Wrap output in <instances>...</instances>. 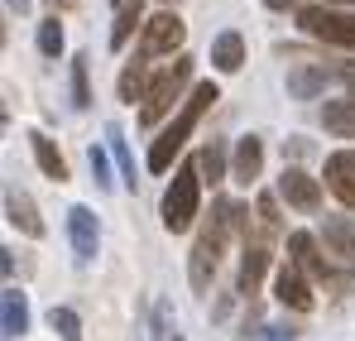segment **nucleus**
I'll use <instances>...</instances> for the list:
<instances>
[{
	"instance_id": "37",
	"label": "nucleus",
	"mask_w": 355,
	"mask_h": 341,
	"mask_svg": "<svg viewBox=\"0 0 355 341\" xmlns=\"http://www.w3.org/2000/svg\"><path fill=\"white\" fill-rule=\"evenodd\" d=\"M62 5H72V0H62Z\"/></svg>"
},
{
	"instance_id": "36",
	"label": "nucleus",
	"mask_w": 355,
	"mask_h": 341,
	"mask_svg": "<svg viewBox=\"0 0 355 341\" xmlns=\"http://www.w3.org/2000/svg\"><path fill=\"white\" fill-rule=\"evenodd\" d=\"M164 5H173V0H164Z\"/></svg>"
},
{
	"instance_id": "28",
	"label": "nucleus",
	"mask_w": 355,
	"mask_h": 341,
	"mask_svg": "<svg viewBox=\"0 0 355 341\" xmlns=\"http://www.w3.org/2000/svg\"><path fill=\"white\" fill-rule=\"evenodd\" d=\"M39 49H44V58L62 53V24L58 19H44V24H39Z\"/></svg>"
},
{
	"instance_id": "2",
	"label": "nucleus",
	"mask_w": 355,
	"mask_h": 341,
	"mask_svg": "<svg viewBox=\"0 0 355 341\" xmlns=\"http://www.w3.org/2000/svg\"><path fill=\"white\" fill-rule=\"evenodd\" d=\"M236 226H245V212H240L236 202H216V217H211V226L197 235V245H192V265H187V274H192V288H207L211 284V274H216V260H221V245H226V235Z\"/></svg>"
},
{
	"instance_id": "3",
	"label": "nucleus",
	"mask_w": 355,
	"mask_h": 341,
	"mask_svg": "<svg viewBox=\"0 0 355 341\" xmlns=\"http://www.w3.org/2000/svg\"><path fill=\"white\" fill-rule=\"evenodd\" d=\"M197 197H202V169H197V159H192V164H182V169L173 173V183H168V192H164V226L173 231V235L192 226Z\"/></svg>"
},
{
	"instance_id": "30",
	"label": "nucleus",
	"mask_w": 355,
	"mask_h": 341,
	"mask_svg": "<svg viewBox=\"0 0 355 341\" xmlns=\"http://www.w3.org/2000/svg\"><path fill=\"white\" fill-rule=\"evenodd\" d=\"M297 332L293 327H264V332H254V341H293Z\"/></svg>"
},
{
	"instance_id": "13",
	"label": "nucleus",
	"mask_w": 355,
	"mask_h": 341,
	"mask_svg": "<svg viewBox=\"0 0 355 341\" xmlns=\"http://www.w3.org/2000/svg\"><path fill=\"white\" fill-rule=\"evenodd\" d=\"M327 183L346 207H355V149H341V154L327 159Z\"/></svg>"
},
{
	"instance_id": "4",
	"label": "nucleus",
	"mask_w": 355,
	"mask_h": 341,
	"mask_svg": "<svg viewBox=\"0 0 355 341\" xmlns=\"http://www.w3.org/2000/svg\"><path fill=\"white\" fill-rule=\"evenodd\" d=\"M187 77H192V58L182 53L173 67H164V72L149 82V97H144V106H139V120H144V125H159L164 115L173 111V101H178V92H182Z\"/></svg>"
},
{
	"instance_id": "9",
	"label": "nucleus",
	"mask_w": 355,
	"mask_h": 341,
	"mask_svg": "<svg viewBox=\"0 0 355 341\" xmlns=\"http://www.w3.org/2000/svg\"><path fill=\"white\" fill-rule=\"evenodd\" d=\"M67 235H72V250H77V260L87 265V260L96 255V245H101L96 212H92V207H72V212H67Z\"/></svg>"
},
{
	"instance_id": "5",
	"label": "nucleus",
	"mask_w": 355,
	"mask_h": 341,
	"mask_svg": "<svg viewBox=\"0 0 355 341\" xmlns=\"http://www.w3.org/2000/svg\"><path fill=\"white\" fill-rule=\"evenodd\" d=\"M297 24H302L312 39H327V44L355 49V15L327 10V5H302V10H297Z\"/></svg>"
},
{
	"instance_id": "27",
	"label": "nucleus",
	"mask_w": 355,
	"mask_h": 341,
	"mask_svg": "<svg viewBox=\"0 0 355 341\" xmlns=\"http://www.w3.org/2000/svg\"><path fill=\"white\" fill-rule=\"evenodd\" d=\"M72 106L87 111L92 106V87H87V58H72Z\"/></svg>"
},
{
	"instance_id": "19",
	"label": "nucleus",
	"mask_w": 355,
	"mask_h": 341,
	"mask_svg": "<svg viewBox=\"0 0 355 341\" xmlns=\"http://www.w3.org/2000/svg\"><path fill=\"white\" fill-rule=\"evenodd\" d=\"M322 120H327V130H331V135L355 140V97H346V101H327Z\"/></svg>"
},
{
	"instance_id": "24",
	"label": "nucleus",
	"mask_w": 355,
	"mask_h": 341,
	"mask_svg": "<svg viewBox=\"0 0 355 341\" xmlns=\"http://www.w3.org/2000/svg\"><path fill=\"white\" fill-rule=\"evenodd\" d=\"M49 327H53L62 341H82V317H77L72 308H53V313H49Z\"/></svg>"
},
{
	"instance_id": "8",
	"label": "nucleus",
	"mask_w": 355,
	"mask_h": 341,
	"mask_svg": "<svg viewBox=\"0 0 355 341\" xmlns=\"http://www.w3.org/2000/svg\"><path fill=\"white\" fill-rule=\"evenodd\" d=\"M279 197H284L288 207H297V212H317V207H322L317 178L302 173V169H284V178H279Z\"/></svg>"
},
{
	"instance_id": "29",
	"label": "nucleus",
	"mask_w": 355,
	"mask_h": 341,
	"mask_svg": "<svg viewBox=\"0 0 355 341\" xmlns=\"http://www.w3.org/2000/svg\"><path fill=\"white\" fill-rule=\"evenodd\" d=\"M87 159H92V178H96V188H111V164H106V149H96V144H92V154H87Z\"/></svg>"
},
{
	"instance_id": "1",
	"label": "nucleus",
	"mask_w": 355,
	"mask_h": 341,
	"mask_svg": "<svg viewBox=\"0 0 355 341\" xmlns=\"http://www.w3.org/2000/svg\"><path fill=\"white\" fill-rule=\"evenodd\" d=\"M211 101H221L216 82H197V87H192V97L182 101V111L173 115V125H168V130H164V135L154 140V149H149V169H154V173H164L168 164H173V154L182 149V140L192 135V125L202 120V111H207Z\"/></svg>"
},
{
	"instance_id": "31",
	"label": "nucleus",
	"mask_w": 355,
	"mask_h": 341,
	"mask_svg": "<svg viewBox=\"0 0 355 341\" xmlns=\"http://www.w3.org/2000/svg\"><path fill=\"white\" fill-rule=\"evenodd\" d=\"M341 82H346V87L355 92V63H346V67H341Z\"/></svg>"
},
{
	"instance_id": "32",
	"label": "nucleus",
	"mask_w": 355,
	"mask_h": 341,
	"mask_svg": "<svg viewBox=\"0 0 355 341\" xmlns=\"http://www.w3.org/2000/svg\"><path fill=\"white\" fill-rule=\"evenodd\" d=\"M5 5H10L15 15H29V0H5Z\"/></svg>"
},
{
	"instance_id": "23",
	"label": "nucleus",
	"mask_w": 355,
	"mask_h": 341,
	"mask_svg": "<svg viewBox=\"0 0 355 341\" xmlns=\"http://www.w3.org/2000/svg\"><path fill=\"white\" fill-rule=\"evenodd\" d=\"M135 29H144V24H139V0H135V5H125V10L116 15V29H111V49H125Z\"/></svg>"
},
{
	"instance_id": "20",
	"label": "nucleus",
	"mask_w": 355,
	"mask_h": 341,
	"mask_svg": "<svg viewBox=\"0 0 355 341\" xmlns=\"http://www.w3.org/2000/svg\"><path fill=\"white\" fill-rule=\"evenodd\" d=\"M327 245H331L336 255L355 260V222L351 217H327Z\"/></svg>"
},
{
	"instance_id": "21",
	"label": "nucleus",
	"mask_w": 355,
	"mask_h": 341,
	"mask_svg": "<svg viewBox=\"0 0 355 341\" xmlns=\"http://www.w3.org/2000/svg\"><path fill=\"white\" fill-rule=\"evenodd\" d=\"M106 144H111V154H116V164H120V178L135 188V154H130V144H125L120 125H106Z\"/></svg>"
},
{
	"instance_id": "26",
	"label": "nucleus",
	"mask_w": 355,
	"mask_h": 341,
	"mask_svg": "<svg viewBox=\"0 0 355 341\" xmlns=\"http://www.w3.org/2000/svg\"><path fill=\"white\" fill-rule=\"evenodd\" d=\"M197 169L207 173V183H221V173H226V149H221V144H207V149L197 154Z\"/></svg>"
},
{
	"instance_id": "35",
	"label": "nucleus",
	"mask_w": 355,
	"mask_h": 341,
	"mask_svg": "<svg viewBox=\"0 0 355 341\" xmlns=\"http://www.w3.org/2000/svg\"><path fill=\"white\" fill-rule=\"evenodd\" d=\"M336 5H351V0H336Z\"/></svg>"
},
{
	"instance_id": "22",
	"label": "nucleus",
	"mask_w": 355,
	"mask_h": 341,
	"mask_svg": "<svg viewBox=\"0 0 355 341\" xmlns=\"http://www.w3.org/2000/svg\"><path fill=\"white\" fill-rule=\"evenodd\" d=\"M149 87H144V63H130L120 72V101H144Z\"/></svg>"
},
{
	"instance_id": "7",
	"label": "nucleus",
	"mask_w": 355,
	"mask_h": 341,
	"mask_svg": "<svg viewBox=\"0 0 355 341\" xmlns=\"http://www.w3.org/2000/svg\"><path fill=\"white\" fill-rule=\"evenodd\" d=\"M331 77H341V72H331L327 63H307V58H297L293 67H288V97L312 101V97H322V92H327V82H331Z\"/></svg>"
},
{
	"instance_id": "17",
	"label": "nucleus",
	"mask_w": 355,
	"mask_h": 341,
	"mask_svg": "<svg viewBox=\"0 0 355 341\" xmlns=\"http://www.w3.org/2000/svg\"><path fill=\"white\" fill-rule=\"evenodd\" d=\"M29 144H34V159H39V169L49 173L53 183H67V164H62V154H58V144L44 135V130H34L29 135Z\"/></svg>"
},
{
	"instance_id": "18",
	"label": "nucleus",
	"mask_w": 355,
	"mask_h": 341,
	"mask_svg": "<svg viewBox=\"0 0 355 341\" xmlns=\"http://www.w3.org/2000/svg\"><path fill=\"white\" fill-rule=\"evenodd\" d=\"M269 269V245H245V265H240V293H259V279Z\"/></svg>"
},
{
	"instance_id": "33",
	"label": "nucleus",
	"mask_w": 355,
	"mask_h": 341,
	"mask_svg": "<svg viewBox=\"0 0 355 341\" xmlns=\"http://www.w3.org/2000/svg\"><path fill=\"white\" fill-rule=\"evenodd\" d=\"M264 5H269V10H288V5H297V0H264ZM297 10H302V5H297Z\"/></svg>"
},
{
	"instance_id": "34",
	"label": "nucleus",
	"mask_w": 355,
	"mask_h": 341,
	"mask_svg": "<svg viewBox=\"0 0 355 341\" xmlns=\"http://www.w3.org/2000/svg\"><path fill=\"white\" fill-rule=\"evenodd\" d=\"M116 5H120V10H125V5H135V0H116Z\"/></svg>"
},
{
	"instance_id": "6",
	"label": "nucleus",
	"mask_w": 355,
	"mask_h": 341,
	"mask_svg": "<svg viewBox=\"0 0 355 341\" xmlns=\"http://www.w3.org/2000/svg\"><path fill=\"white\" fill-rule=\"evenodd\" d=\"M182 34H187V24L178 19L173 10H164V15H154V19L144 24V34H139V58H159V53H173L178 44H182Z\"/></svg>"
},
{
	"instance_id": "25",
	"label": "nucleus",
	"mask_w": 355,
	"mask_h": 341,
	"mask_svg": "<svg viewBox=\"0 0 355 341\" xmlns=\"http://www.w3.org/2000/svg\"><path fill=\"white\" fill-rule=\"evenodd\" d=\"M254 217H259V235H264V240H274V235H279V202H274L269 192L254 202Z\"/></svg>"
},
{
	"instance_id": "16",
	"label": "nucleus",
	"mask_w": 355,
	"mask_h": 341,
	"mask_svg": "<svg viewBox=\"0 0 355 341\" xmlns=\"http://www.w3.org/2000/svg\"><path fill=\"white\" fill-rule=\"evenodd\" d=\"M211 63H216L221 72H240V63H245V39H240L236 29H226V34L211 39Z\"/></svg>"
},
{
	"instance_id": "10",
	"label": "nucleus",
	"mask_w": 355,
	"mask_h": 341,
	"mask_svg": "<svg viewBox=\"0 0 355 341\" xmlns=\"http://www.w3.org/2000/svg\"><path fill=\"white\" fill-rule=\"evenodd\" d=\"M274 298H279L284 308H293V313H307V308H312L307 274H302L297 265H284V269H279V279H274Z\"/></svg>"
},
{
	"instance_id": "14",
	"label": "nucleus",
	"mask_w": 355,
	"mask_h": 341,
	"mask_svg": "<svg viewBox=\"0 0 355 341\" xmlns=\"http://www.w3.org/2000/svg\"><path fill=\"white\" fill-rule=\"evenodd\" d=\"M5 222H10V226H19L24 235H44V222H39V212H34L29 192H19V188H5Z\"/></svg>"
},
{
	"instance_id": "12",
	"label": "nucleus",
	"mask_w": 355,
	"mask_h": 341,
	"mask_svg": "<svg viewBox=\"0 0 355 341\" xmlns=\"http://www.w3.org/2000/svg\"><path fill=\"white\" fill-rule=\"evenodd\" d=\"M288 250H293V265L307 274V279H317V284L331 279V274H327V260L317 255V240H312L307 231H293V235H288Z\"/></svg>"
},
{
	"instance_id": "15",
	"label": "nucleus",
	"mask_w": 355,
	"mask_h": 341,
	"mask_svg": "<svg viewBox=\"0 0 355 341\" xmlns=\"http://www.w3.org/2000/svg\"><path fill=\"white\" fill-rule=\"evenodd\" d=\"M259 169H264V144H259L254 135H245V140L236 144V164H231V178L250 188V183L259 178Z\"/></svg>"
},
{
	"instance_id": "11",
	"label": "nucleus",
	"mask_w": 355,
	"mask_h": 341,
	"mask_svg": "<svg viewBox=\"0 0 355 341\" xmlns=\"http://www.w3.org/2000/svg\"><path fill=\"white\" fill-rule=\"evenodd\" d=\"M24 332H29V303H24L19 288H5V293H0V337L19 341Z\"/></svg>"
}]
</instances>
